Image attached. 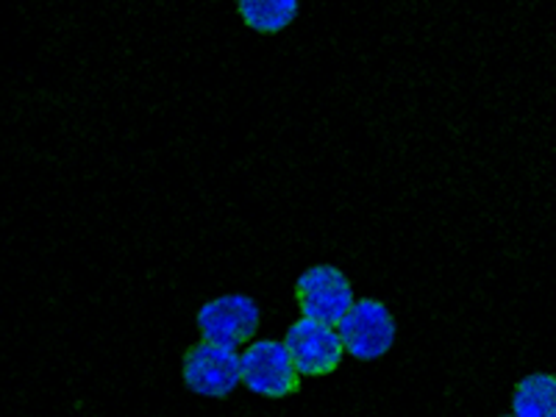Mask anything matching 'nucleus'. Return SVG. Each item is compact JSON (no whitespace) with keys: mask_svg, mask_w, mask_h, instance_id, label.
<instances>
[{"mask_svg":"<svg viewBox=\"0 0 556 417\" xmlns=\"http://www.w3.org/2000/svg\"><path fill=\"white\" fill-rule=\"evenodd\" d=\"M395 317L381 301H354L348 315L337 323L342 351L359 362L381 359L395 342Z\"/></svg>","mask_w":556,"mask_h":417,"instance_id":"obj_1","label":"nucleus"},{"mask_svg":"<svg viewBox=\"0 0 556 417\" xmlns=\"http://www.w3.org/2000/svg\"><path fill=\"white\" fill-rule=\"evenodd\" d=\"M295 301L306 320L334 329L354 306V287L334 265H315L298 278Z\"/></svg>","mask_w":556,"mask_h":417,"instance_id":"obj_2","label":"nucleus"},{"mask_svg":"<svg viewBox=\"0 0 556 417\" xmlns=\"http://www.w3.org/2000/svg\"><path fill=\"white\" fill-rule=\"evenodd\" d=\"M240 384L262 399H287L301 387V376L292 367L285 345L276 340H260L240 356Z\"/></svg>","mask_w":556,"mask_h":417,"instance_id":"obj_3","label":"nucleus"},{"mask_svg":"<svg viewBox=\"0 0 556 417\" xmlns=\"http://www.w3.org/2000/svg\"><path fill=\"white\" fill-rule=\"evenodd\" d=\"M260 320V306L248 295L215 298L198 312V329H201L203 342L231 348V351L248 345L256 337Z\"/></svg>","mask_w":556,"mask_h":417,"instance_id":"obj_4","label":"nucleus"},{"mask_svg":"<svg viewBox=\"0 0 556 417\" xmlns=\"http://www.w3.org/2000/svg\"><path fill=\"white\" fill-rule=\"evenodd\" d=\"M184 384L203 399H226L240 384V354L231 348L198 342L184 354Z\"/></svg>","mask_w":556,"mask_h":417,"instance_id":"obj_5","label":"nucleus"},{"mask_svg":"<svg viewBox=\"0 0 556 417\" xmlns=\"http://www.w3.org/2000/svg\"><path fill=\"white\" fill-rule=\"evenodd\" d=\"M281 345H285L298 376L334 374L337 367H340L342 356H345L337 331L329 329V326H320L315 320H306V317L292 323Z\"/></svg>","mask_w":556,"mask_h":417,"instance_id":"obj_6","label":"nucleus"},{"mask_svg":"<svg viewBox=\"0 0 556 417\" xmlns=\"http://www.w3.org/2000/svg\"><path fill=\"white\" fill-rule=\"evenodd\" d=\"M513 417H556V379L551 374H531L515 384Z\"/></svg>","mask_w":556,"mask_h":417,"instance_id":"obj_7","label":"nucleus"},{"mask_svg":"<svg viewBox=\"0 0 556 417\" xmlns=\"http://www.w3.org/2000/svg\"><path fill=\"white\" fill-rule=\"evenodd\" d=\"M237 12L260 34H278L298 17V0H240Z\"/></svg>","mask_w":556,"mask_h":417,"instance_id":"obj_8","label":"nucleus"},{"mask_svg":"<svg viewBox=\"0 0 556 417\" xmlns=\"http://www.w3.org/2000/svg\"><path fill=\"white\" fill-rule=\"evenodd\" d=\"M509 417H513V415H509Z\"/></svg>","mask_w":556,"mask_h":417,"instance_id":"obj_9","label":"nucleus"}]
</instances>
